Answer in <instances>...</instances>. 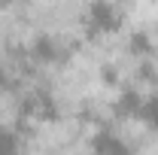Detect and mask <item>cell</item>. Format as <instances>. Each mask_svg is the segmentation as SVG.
Segmentation results:
<instances>
[{
    "mask_svg": "<svg viewBox=\"0 0 158 155\" xmlns=\"http://www.w3.org/2000/svg\"><path fill=\"white\" fill-rule=\"evenodd\" d=\"M85 24L91 34H100V37H110V34H118L122 24H125V15L113 0H91L85 6Z\"/></svg>",
    "mask_w": 158,
    "mask_h": 155,
    "instance_id": "cell-1",
    "label": "cell"
},
{
    "mask_svg": "<svg viewBox=\"0 0 158 155\" xmlns=\"http://www.w3.org/2000/svg\"><path fill=\"white\" fill-rule=\"evenodd\" d=\"M27 52H31V58L37 61V64H49V67L64 64L67 55H70V52H67V46H64L58 37H52V34H37V37L31 40Z\"/></svg>",
    "mask_w": 158,
    "mask_h": 155,
    "instance_id": "cell-2",
    "label": "cell"
},
{
    "mask_svg": "<svg viewBox=\"0 0 158 155\" xmlns=\"http://www.w3.org/2000/svg\"><path fill=\"white\" fill-rule=\"evenodd\" d=\"M143 100H146V94L140 88H118L116 100H113V116L116 119H140Z\"/></svg>",
    "mask_w": 158,
    "mask_h": 155,
    "instance_id": "cell-3",
    "label": "cell"
},
{
    "mask_svg": "<svg viewBox=\"0 0 158 155\" xmlns=\"http://www.w3.org/2000/svg\"><path fill=\"white\" fill-rule=\"evenodd\" d=\"M91 155H134V149L118 134H113V131L103 128V131H98L94 140H91Z\"/></svg>",
    "mask_w": 158,
    "mask_h": 155,
    "instance_id": "cell-4",
    "label": "cell"
},
{
    "mask_svg": "<svg viewBox=\"0 0 158 155\" xmlns=\"http://www.w3.org/2000/svg\"><path fill=\"white\" fill-rule=\"evenodd\" d=\"M158 49V40L152 31H146V27H137V31H131L128 34V55H134V58H152Z\"/></svg>",
    "mask_w": 158,
    "mask_h": 155,
    "instance_id": "cell-5",
    "label": "cell"
},
{
    "mask_svg": "<svg viewBox=\"0 0 158 155\" xmlns=\"http://www.w3.org/2000/svg\"><path fill=\"white\" fill-rule=\"evenodd\" d=\"M140 119L152 128L158 134V91H152V94H146V100H143V113H140Z\"/></svg>",
    "mask_w": 158,
    "mask_h": 155,
    "instance_id": "cell-6",
    "label": "cell"
},
{
    "mask_svg": "<svg viewBox=\"0 0 158 155\" xmlns=\"http://www.w3.org/2000/svg\"><path fill=\"white\" fill-rule=\"evenodd\" d=\"M0 155H21V137L15 131L0 128Z\"/></svg>",
    "mask_w": 158,
    "mask_h": 155,
    "instance_id": "cell-7",
    "label": "cell"
},
{
    "mask_svg": "<svg viewBox=\"0 0 158 155\" xmlns=\"http://www.w3.org/2000/svg\"><path fill=\"white\" fill-rule=\"evenodd\" d=\"M15 88H19L15 70H12L6 61H0V91H15Z\"/></svg>",
    "mask_w": 158,
    "mask_h": 155,
    "instance_id": "cell-8",
    "label": "cell"
},
{
    "mask_svg": "<svg viewBox=\"0 0 158 155\" xmlns=\"http://www.w3.org/2000/svg\"><path fill=\"white\" fill-rule=\"evenodd\" d=\"M6 3H9V0H0V6H6Z\"/></svg>",
    "mask_w": 158,
    "mask_h": 155,
    "instance_id": "cell-9",
    "label": "cell"
}]
</instances>
